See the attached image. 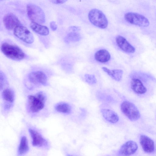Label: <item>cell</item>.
Listing matches in <instances>:
<instances>
[{
  "label": "cell",
  "mask_w": 156,
  "mask_h": 156,
  "mask_svg": "<svg viewBox=\"0 0 156 156\" xmlns=\"http://www.w3.org/2000/svg\"><path fill=\"white\" fill-rule=\"evenodd\" d=\"M46 100V95L42 91L29 95L27 97L26 106L27 112L32 115L39 113L44 108Z\"/></svg>",
  "instance_id": "6da1fadb"
},
{
  "label": "cell",
  "mask_w": 156,
  "mask_h": 156,
  "mask_svg": "<svg viewBox=\"0 0 156 156\" xmlns=\"http://www.w3.org/2000/svg\"><path fill=\"white\" fill-rule=\"evenodd\" d=\"M1 49L6 57L14 60L20 61L25 57V54L22 50L15 44L4 42L2 44Z\"/></svg>",
  "instance_id": "7a4b0ae2"
},
{
  "label": "cell",
  "mask_w": 156,
  "mask_h": 156,
  "mask_svg": "<svg viewBox=\"0 0 156 156\" xmlns=\"http://www.w3.org/2000/svg\"><path fill=\"white\" fill-rule=\"evenodd\" d=\"M27 79L32 87L46 86L49 84L48 76L42 71H35L30 73L27 76Z\"/></svg>",
  "instance_id": "3957f363"
},
{
  "label": "cell",
  "mask_w": 156,
  "mask_h": 156,
  "mask_svg": "<svg viewBox=\"0 0 156 156\" xmlns=\"http://www.w3.org/2000/svg\"><path fill=\"white\" fill-rule=\"evenodd\" d=\"M27 16L32 22L40 24L45 23L44 13L38 6L33 3H29L27 6Z\"/></svg>",
  "instance_id": "277c9868"
},
{
  "label": "cell",
  "mask_w": 156,
  "mask_h": 156,
  "mask_svg": "<svg viewBox=\"0 0 156 156\" xmlns=\"http://www.w3.org/2000/svg\"><path fill=\"white\" fill-rule=\"evenodd\" d=\"M88 17L90 23L96 27L104 29L108 26V21L106 16L99 9H91L89 12Z\"/></svg>",
  "instance_id": "5b68a950"
},
{
  "label": "cell",
  "mask_w": 156,
  "mask_h": 156,
  "mask_svg": "<svg viewBox=\"0 0 156 156\" xmlns=\"http://www.w3.org/2000/svg\"><path fill=\"white\" fill-rule=\"evenodd\" d=\"M122 113L130 120L135 121L140 117V113L136 106L133 103L128 101H123L121 105Z\"/></svg>",
  "instance_id": "8992f818"
},
{
  "label": "cell",
  "mask_w": 156,
  "mask_h": 156,
  "mask_svg": "<svg viewBox=\"0 0 156 156\" xmlns=\"http://www.w3.org/2000/svg\"><path fill=\"white\" fill-rule=\"evenodd\" d=\"M125 20L128 23L138 26L147 27L150 22L146 17L140 14L133 12H128L124 15Z\"/></svg>",
  "instance_id": "52a82bcc"
},
{
  "label": "cell",
  "mask_w": 156,
  "mask_h": 156,
  "mask_svg": "<svg viewBox=\"0 0 156 156\" xmlns=\"http://www.w3.org/2000/svg\"><path fill=\"white\" fill-rule=\"evenodd\" d=\"M14 34L17 38L26 43L30 44L34 41L32 33L25 27L20 25L14 30Z\"/></svg>",
  "instance_id": "ba28073f"
},
{
  "label": "cell",
  "mask_w": 156,
  "mask_h": 156,
  "mask_svg": "<svg viewBox=\"0 0 156 156\" xmlns=\"http://www.w3.org/2000/svg\"><path fill=\"white\" fill-rule=\"evenodd\" d=\"M3 109L5 112H9L13 106L15 98L14 90L10 88L5 89L2 93Z\"/></svg>",
  "instance_id": "9c48e42d"
},
{
  "label": "cell",
  "mask_w": 156,
  "mask_h": 156,
  "mask_svg": "<svg viewBox=\"0 0 156 156\" xmlns=\"http://www.w3.org/2000/svg\"><path fill=\"white\" fill-rule=\"evenodd\" d=\"M28 130L32 139L33 146L45 148H48V141L37 131L31 128H30Z\"/></svg>",
  "instance_id": "30bf717a"
},
{
  "label": "cell",
  "mask_w": 156,
  "mask_h": 156,
  "mask_svg": "<svg viewBox=\"0 0 156 156\" xmlns=\"http://www.w3.org/2000/svg\"><path fill=\"white\" fill-rule=\"evenodd\" d=\"M138 149L137 144L134 141H128L123 144L118 151L119 156H130L134 154Z\"/></svg>",
  "instance_id": "8fae6325"
},
{
  "label": "cell",
  "mask_w": 156,
  "mask_h": 156,
  "mask_svg": "<svg viewBox=\"0 0 156 156\" xmlns=\"http://www.w3.org/2000/svg\"><path fill=\"white\" fill-rule=\"evenodd\" d=\"M3 22L5 28L9 30L14 29L20 25V22L18 17L12 13L6 14L3 18Z\"/></svg>",
  "instance_id": "7c38bea8"
},
{
  "label": "cell",
  "mask_w": 156,
  "mask_h": 156,
  "mask_svg": "<svg viewBox=\"0 0 156 156\" xmlns=\"http://www.w3.org/2000/svg\"><path fill=\"white\" fill-rule=\"evenodd\" d=\"M115 40L118 47L123 51L128 53L135 52V48L123 37L118 35L116 37Z\"/></svg>",
  "instance_id": "4fadbf2b"
},
{
  "label": "cell",
  "mask_w": 156,
  "mask_h": 156,
  "mask_svg": "<svg viewBox=\"0 0 156 156\" xmlns=\"http://www.w3.org/2000/svg\"><path fill=\"white\" fill-rule=\"evenodd\" d=\"M140 142L143 150L147 153H151L154 149V141L148 137L141 135L140 138Z\"/></svg>",
  "instance_id": "5bb4252c"
},
{
  "label": "cell",
  "mask_w": 156,
  "mask_h": 156,
  "mask_svg": "<svg viewBox=\"0 0 156 156\" xmlns=\"http://www.w3.org/2000/svg\"><path fill=\"white\" fill-rule=\"evenodd\" d=\"M130 84L131 88L135 93L143 94L146 92V88L139 79L133 78L131 81Z\"/></svg>",
  "instance_id": "9a60e30c"
},
{
  "label": "cell",
  "mask_w": 156,
  "mask_h": 156,
  "mask_svg": "<svg viewBox=\"0 0 156 156\" xmlns=\"http://www.w3.org/2000/svg\"><path fill=\"white\" fill-rule=\"evenodd\" d=\"M101 112L104 118L108 122L114 123L119 120V117L114 111L108 109H102Z\"/></svg>",
  "instance_id": "2e32d148"
},
{
  "label": "cell",
  "mask_w": 156,
  "mask_h": 156,
  "mask_svg": "<svg viewBox=\"0 0 156 156\" xmlns=\"http://www.w3.org/2000/svg\"><path fill=\"white\" fill-rule=\"evenodd\" d=\"M102 70L106 73L112 79L117 81H120L122 78L123 71L120 69H110L103 67Z\"/></svg>",
  "instance_id": "e0dca14e"
},
{
  "label": "cell",
  "mask_w": 156,
  "mask_h": 156,
  "mask_svg": "<svg viewBox=\"0 0 156 156\" xmlns=\"http://www.w3.org/2000/svg\"><path fill=\"white\" fill-rule=\"evenodd\" d=\"M94 58L98 62L105 63L109 60L111 55L109 52L105 49H101L97 51L95 53Z\"/></svg>",
  "instance_id": "ac0fdd59"
},
{
  "label": "cell",
  "mask_w": 156,
  "mask_h": 156,
  "mask_svg": "<svg viewBox=\"0 0 156 156\" xmlns=\"http://www.w3.org/2000/svg\"><path fill=\"white\" fill-rule=\"evenodd\" d=\"M30 26L34 31L39 34L46 36L49 34V30L46 26L32 22L30 23Z\"/></svg>",
  "instance_id": "d6986e66"
},
{
  "label": "cell",
  "mask_w": 156,
  "mask_h": 156,
  "mask_svg": "<svg viewBox=\"0 0 156 156\" xmlns=\"http://www.w3.org/2000/svg\"><path fill=\"white\" fill-rule=\"evenodd\" d=\"M29 147L27 137L22 136L20 139V145L18 150V154L22 156L26 154L29 151Z\"/></svg>",
  "instance_id": "ffe728a7"
},
{
  "label": "cell",
  "mask_w": 156,
  "mask_h": 156,
  "mask_svg": "<svg viewBox=\"0 0 156 156\" xmlns=\"http://www.w3.org/2000/svg\"><path fill=\"white\" fill-rule=\"evenodd\" d=\"M55 109L58 112L63 114H69L72 111L71 106L65 102L57 103L55 106Z\"/></svg>",
  "instance_id": "44dd1931"
},
{
  "label": "cell",
  "mask_w": 156,
  "mask_h": 156,
  "mask_svg": "<svg viewBox=\"0 0 156 156\" xmlns=\"http://www.w3.org/2000/svg\"><path fill=\"white\" fill-rule=\"evenodd\" d=\"M81 39V36L79 33L71 32L67 35L66 40L67 42H74L79 41Z\"/></svg>",
  "instance_id": "7402d4cb"
},
{
  "label": "cell",
  "mask_w": 156,
  "mask_h": 156,
  "mask_svg": "<svg viewBox=\"0 0 156 156\" xmlns=\"http://www.w3.org/2000/svg\"><path fill=\"white\" fill-rule=\"evenodd\" d=\"M84 79L86 82L90 85L94 84L97 82L95 76L94 75L86 74L84 75Z\"/></svg>",
  "instance_id": "603a6c76"
},
{
  "label": "cell",
  "mask_w": 156,
  "mask_h": 156,
  "mask_svg": "<svg viewBox=\"0 0 156 156\" xmlns=\"http://www.w3.org/2000/svg\"><path fill=\"white\" fill-rule=\"evenodd\" d=\"M0 90H1L6 85H7L8 82L5 75L1 71H0Z\"/></svg>",
  "instance_id": "cb8c5ba5"
},
{
  "label": "cell",
  "mask_w": 156,
  "mask_h": 156,
  "mask_svg": "<svg viewBox=\"0 0 156 156\" xmlns=\"http://www.w3.org/2000/svg\"><path fill=\"white\" fill-rule=\"evenodd\" d=\"M50 27L51 30L53 31L56 30L57 28V26L54 21H52L50 22Z\"/></svg>",
  "instance_id": "d4e9b609"
},
{
  "label": "cell",
  "mask_w": 156,
  "mask_h": 156,
  "mask_svg": "<svg viewBox=\"0 0 156 156\" xmlns=\"http://www.w3.org/2000/svg\"><path fill=\"white\" fill-rule=\"evenodd\" d=\"M80 30V28L79 27L76 26H72L69 28V30L71 32H76L79 31Z\"/></svg>",
  "instance_id": "484cf974"
},
{
  "label": "cell",
  "mask_w": 156,
  "mask_h": 156,
  "mask_svg": "<svg viewBox=\"0 0 156 156\" xmlns=\"http://www.w3.org/2000/svg\"><path fill=\"white\" fill-rule=\"evenodd\" d=\"M67 1V0H51L50 1L51 2L55 4H62V3H65V2H66Z\"/></svg>",
  "instance_id": "4316f807"
},
{
  "label": "cell",
  "mask_w": 156,
  "mask_h": 156,
  "mask_svg": "<svg viewBox=\"0 0 156 156\" xmlns=\"http://www.w3.org/2000/svg\"><path fill=\"white\" fill-rule=\"evenodd\" d=\"M67 156H72L71 155H69V154H68V155H67Z\"/></svg>",
  "instance_id": "83f0119b"
}]
</instances>
